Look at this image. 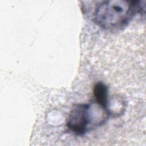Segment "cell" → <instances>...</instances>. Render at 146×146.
<instances>
[{"mask_svg":"<svg viewBox=\"0 0 146 146\" xmlns=\"http://www.w3.org/2000/svg\"><path fill=\"white\" fill-rule=\"evenodd\" d=\"M140 1H106L97 6L94 12L95 22L107 30L116 29L127 25L136 13L145 10Z\"/></svg>","mask_w":146,"mask_h":146,"instance_id":"cell-1","label":"cell"},{"mask_svg":"<svg viewBox=\"0 0 146 146\" xmlns=\"http://www.w3.org/2000/svg\"><path fill=\"white\" fill-rule=\"evenodd\" d=\"M107 93L108 90L106 86L102 82H98L94 88V94L97 103L102 107L106 112L107 110Z\"/></svg>","mask_w":146,"mask_h":146,"instance_id":"cell-3","label":"cell"},{"mask_svg":"<svg viewBox=\"0 0 146 146\" xmlns=\"http://www.w3.org/2000/svg\"><path fill=\"white\" fill-rule=\"evenodd\" d=\"M89 104L80 103L74 104L68 115L67 122L68 128L78 135H82L87 131L90 119Z\"/></svg>","mask_w":146,"mask_h":146,"instance_id":"cell-2","label":"cell"}]
</instances>
